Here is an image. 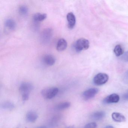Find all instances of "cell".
<instances>
[{
  "mask_svg": "<svg viewBox=\"0 0 128 128\" xmlns=\"http://www.w3.org/2000/svg\"><path fill=\"white\" fill-rule=\"evenodd\" d=\"M33 88L32 84L30 82H23L21 84L19 90L23 101H27L29 99L30 93L33 90Z\"/></svg>",
  "mask_w": 128,
  "mask_h": 128,
  "instance_id": "6da1fadb",
  "label": "cell"
},
{
  "mask_svg": "<svg viewBox=\"0 0 128 128\" xmlns=\"http://www.w3.org/2000/svg\"><path fill=\"white\" fill-rule=\"evenodd\" d=\"M59 89L56 87H52L44 88L42 90L41 94L45 99L50 100L54 98L58 94Z\"/></svg>",
  "mask_w": 128,
  "mask_h": 128,
  "instance_id": "7a4b0ae2",
  "label": "cell"
},
{
  "mask_svg": "<svg viewBox=\"0 0 128 128\" xmlns=\"http://www.w3.org/2000/svg\"><path fill=\"white\" fill-rule=\"evenodd\" d=\"M90 42L84 38L78 39L75 42L74 48L77 52L87 50L90 47Z\"/></svg>",
  "mask_w": 128,
  "mask_h": 128,
  "instance_id": "3957f363",
  "label": "cell"
},
{
  "mask_svg": "<svg viewBox=\"0 0 128 128\" xmlns=\"http://www.w3.org/2000/svg\"><path fill=\"white\" fill-rule=\"evenodd\" d=\"M109 77L107 74L99 73L95 76L93 81L94 84L98 86L103 85L108 80Z\"/></svg>",
  "mask_w": 128,
  "mask_h": 128,
  "instance_id": "277c9868",
  "label": "cell"
},
{
  "mask_svg": "<svg viewBox=\"0 0 128 128\" xmlns=\"http://www.w3.org/2000/svg\"><path fill=\"white\" fill-rule=\"evenodd\" d=\"M53 35V30L51 28H48L42 31L40 36L41 42L44 44L48 43L50 40Z\"/></svg>",
  "mask_w": 128,
  "mask_h": 128,
  "instance_id": "5b68a950",
  "label": "cell"
},
{
  "mask_svg": "<svg viewBox=\"0 0 128 128\" xmlns=\"http://www.w3.org/2000/svg\"><path fill=\"white\" fill-rule=\"evenodd\" d=\"M98 92V89L97 88H90L84 91L82 94V97L84 100H89L94 97Z\"/></svg>",
  "mask_w": 128,
  "mask_h": 128,
  "instance_id": "8992f818",
  "label": "cell"
},
{
  "mask_svg": "<svg viewBox=\"0 0 128 128\" xmlns=\"http://www.w3.org/2000/svg\"><path fill=\"white\" fill-rule=\"evenodd\" d=\"M120 97L119 95L116 94H112L106 96L103 100V103L104 104H110L116 103L120 101Z\"/></svg>",
  "mask_w": 128,
  "mask_h": 128,
  "instance_id": "52a82bcc",
  "label": "cell"
},
{
  "mask_svg": "<svg viewBox=\"0 0 128 128\" xmlns=\"http://www.w3.org/2000/svg\"><path fill=\"white\" fill-rule=\"evenodd\" d=\"M66 19L68 28L70 29L74 28L76 23V18L74 14L72 12H69L66 16Z\"/></svg>",
  "mask_w": 128,
  "mask_h": 128,
  "instance_id": "ba28073f",
  "label": "cell"
},
{
  "mask_svg": "<svg viewBox=\"0 0 128 128\" xmlns=\"http://www.w3.org/2000/svg\"><path fill=\"white\" fill-rule=\"evenodd\" d=\"M38 118V114L36 112L34 111H30L26 114V120L29 122H34L36 121Z\"/></svg>",
  "mask_w": 128,
  "mask_h": 128,
  "instance_id": "9c48e42d",
  "label": "cell"
},
{
  "mask_svg": "<svg viewBox=\"0 0 128 128\" xmlns=\"http://www.w3.org/2000/svg\"><path fill=\"white\" fill-rule=\"evenodd\" d=\"M47 17V15L45 13H36L33 16V20L34 24H37L46 19Z\"/></svg>",
  "mask_w": 128,
  "mask_h": 128,
  "instance_id": "30bf717a",
  "label": "cell"
},
{
  "mask_svg": "<svg viewBox=\"0 0 128 128\" xmlns=\"http://www.w3.org/2000/svg\"><path fill=\"white\" fill-rule=\"evenodd\" d=\"M43 61L47 66H52L55 63L56 59L55 57L52 54H47L43 58Z\"/></svg>",
  "mask_w": 128,
  "mask_h": 128,
  "instance_id": "8fae6325",
  "label": "cell"
},
{
  "mask_svg": "<svg viewBox=\"0 0 128 128\" xmlns=\"http://www.w3.org/2000/svg\"><path fill=\"white\" fill-rule=\"evenodd\" d=\"M67 42L64 38H60L58 40L56 45V49L59 52L63 51L66 49Z\"/></svg>",
  "mask_w": 128,
  "mask_h": 128,
  "instance_id": "7c38bea8",
  "label": "cell"
},
{
  "mask_svg": "<svg viewBox=\"0 0 128 128\" xmlns=\"http://www.w3.org/2000/svg\"><path fill=\"white\" fill-rule=\"evenodd\" d=\"M112 119L115 122H124L126 121V118L125 116L119 112H114L112 114Z\"/></svg>",
  "mask_w": 128,
  "mask_h": 128,
  "instance_id": "4fadbf2b",
  "label": "cell"
},
{
  "mask_svg": "<svg viewBox=\"0 0 128 128\" xmlns=\"http://www.w3.org/2000/svg\"><path fill=\"white\" fill-rule=\"evenodd\" d=\"M90 116L92 119L95 120H101L104 118L106 113L103 111H99L92 113Z\"/></svg>",
  "mask_w": 128,
  "mask_h": 128,
  "instance_id": "5bb4252c",
  "label": "cell"
},
{
  "mask_svg": "<svg viewBox=\"0 0 128 128\" xmlns=\"http://www.w3.org/2000/svg\"><path fill=\"white\" fill-rule=\"evenodd\" d=\"M5 25L8 30H14L16 28L15 22L12 18H8L5 22Z\"/></svg>",
  "mask_w": 128,
  "mask_h": 128,
  "instance_id": "9a60e30c",
  "label": "cell"
},
{
  "mask_svg": "<svg viewBox=\"0 0 128 128\" xmlns=\"http://www.w3.org/2000/svg\"><path fill=\"white\" fill-rule=\"evenodd\" d=\"M1 108L3 109L6 110H11L14 109L15 108L14 104L10 101H5L1 104Z\"/></svg>",
  "mask_w": 128,
  "mask_h": 128,
  "instance_id": "2e32d148",
  "label": "cell"
},
{
  "mask_svg": "<svg viewBox=\"0 0 128 128\" xmlns=\"http://www.w3.org/2000/svg\"><path fill=\"white\" fill-rule=\"evenodd\" d=\"M71 106V103L69 102H60L56 106V109L58 110H65Z\"/></svg>",
  "mask_w": 128,
  "mask_h": 128,
  "instance_id": "e0dca14e",
  "label": "cell"
},
{
  "mask_svg": "<svg viewBox=\"0 0 128 128\" xmlns=\"http://www.w3.org/2000/svg\"><path fill=\"white\" fill-rule=\"evenodd\" d=\"M60 115H56L54 116L50 120L49 122V126L50 127H54L56 126L59 123V121L60 120Z\"/></svg>",
  "mask_w": 128,
  "mask_h": 128,
  "instance_id": "ac0fdd59",
  "label": "cell"
},
{
  "mask_svg": "<svg viewBox=\"0 0 128 128\" xmlns=\"http://www.w3.org/2000/svg\"><path fill=\"white\" fill-rule=\"evenodd\" d=\"M114 53L116 56H120L122 55L124 50L122 46L120 44L117 45L114 49Z\"/></svg>",
  "mask_w": 128,
  "mask_h": 128,
  "instance_id": "d6986e66",
  "label": "cell"
},
{
  "mask_svg": "<svg viewBox=\"0 0 128 128\" xmlns=\"http://www.w3.org/2000/svg\"><path fill=\"white\" fill-rule=\"evenodd\" d=\"M18 11L19 14L22 16H26L28 14V8L25 6H20L18 8Z\"/></svg>",
  "mask_w": 128,
  "mask_h": 128,
  "instance_id": "ffe728a7",
  "label": "cell"
},
{
  "mask_svg": "<svg viewBox=\"0 0 128 128\" xmlns=\"http://www.w3.org/2000/svg\"><path fill=\"white\" fill-rule=\"evenodd\" d=\"M84 128H97V124L95 122L89 123L85 125Z\"/></svg>",
  "mask_w": 128,
  "mask_h": 128,
  "instance_id": "44dd1931",
  "label": "cell"
},
{
  "mask_svg": "<svg viewBox=\"0 0 128 128\" xmlns=\"http://www.w3.org/2000/svg\"><path fill=\"white\" fill-rule=\"evenodd\" d=\"M122 60L126 62H128V51L124 53L121 57Z\"/></svg>",
  "mask_w": 128,
  "mask_h": 128,
  "instance_id": "7402d4cb",
  "label": "cell"
},
{
  "mask_svg": "<svg viewBox=\"0 0 128 128\" xmlns=\"http://www.w3.org/2000/svg\"><path fill=\"white\" fill-rule=\"evenodd\" d=\"M122 99L124 101H128V90L123 95Z\"/></svg>",
  "mask_w": 128,
  "mask_h": 128,
  "instance_id": "603a6c76",
  "label": "cell"
},
{
  "mask_svg": "<svg viewBox=\"0 0 128 128\" xmlns=\"http://www.w3.org/2000/svg\"><path fill=\"white\" fill-rule=\"evenodd\" d=\"M124 80L126 83L128 84V71L124 74Z\"/></svg>",
  "mask_w": 128,
  "mask_h": 128,
  "instance_id": "cb8c5ba5",
  "label": "cell"
},
{
  "mask_svg": "<svg viewBox=\"0 0 128 128\" xmlns=\"http://www.w3.org/2000/svg\"><path fill=\"white\" fill-rule=\"evenodd\" d=\"M104 128H114V126L111 125H108L106 126Z\"/></svg>",
  "mask_w": 128,
  "mask_h": 128,
  "instance_id": "d4e9b609",
  "label": "cell"
},
{
  "mask_svg": "<svg viewBox=\"0 0 128 128\" xmlns=\"http://www.w3.org/2000/svg\"><path fill=\"white\" fill-rule=\"evenodd\" d=\"M36 128H47V126H38Z\"/></svg>",
  "mask_w": 128,
  "mask_h": 128,
  "instance_id": "484cf974",
  "label": "cell"
},
{
  "mask_svg": "<svg viewBox=\"0 0 128 128\" xmlns=\"http://www.w3.org/2000/svg\"><path fill=\"white\" fill-rule=\"evenodd\" d=\"M76 128L74 126H68L67 128Z\"/></svg>",
  "mask_w": 128,
  "mask_h": 128,
  "instance_id": "4316f807",
  "label": "cell"
},
{
  "mask_svg": "<svg viewBox=\"0 0 128 128\" xmlns=\"http://www.w3.org/2000/svg\"><path fill=\"white\" fill-rule=\"evenodd\" d=\"M16 128H27L26 127H25V126H19V127H18Z\"/></svg>",
  "mask_w": 128,
  "mask_h": 128,
  "instance_id": "83f0119b",
  "label": "cell"
}]
</instances>
